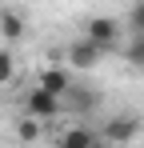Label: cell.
<instances>
[{
    "mask_svg": "<svg viewBox=\"0 0 144 148\" xmlns=\"http://www.w3.org/2000/svg\"><path fill=\"white\" fill-rule=\"evenodd\" d=\"M60 148H96L92 128H64V136H60Z\"/></svg>",
    "mask_w": 144,
    "mask_h": 148,
    "instance_id": "6",
    "label": "cell"
},
{
    "mask_svg": "<svg viewBox=\"0 0 144 148\" xmlns=\"http://www.w3.org/2000/svg\"><path fill=\"white\" fill-rule=\"evenodd\" d=\"M136 136H140V120L136 116H112L104 124V140H112V144H128Z\"/></svg>",
    "mask_w": 144,
    "mask_h": 148,
    "instance_id": "3",
    "label": "cell"
},
{
    "mask_svg": "<svg viewBox=\"0 0 144 148\" xmlns=\"http://www.w3.org/2000/svg\"><path fill=\"white\" fill-rule=\"evenodd\" d=\"M36 88H44L48 96H56V100H60V96H68V92H72V76L64 72V68H44Z\"/></svg>",
    "mask_w": 144,
    "mask_h": 148,
    "instance_id": "5",
    "label": "cell"
},
{
    "mask_svg": "<svg viewBox=\"0 0 144 148\" xmlns=\"http://www.w3.org/2000/svg\"><path fill=\"white\" fill-rule=\"evenodd\" d=\"M124 56H128V64L144 68V36H132V40H128V48H124Z\"/></svg>",
    "mask_w": 144,
    "mask_h": 148,
    "instance_id": "9",
    "label": "cell"
},
{
    "mask_svg": "<svg viewBox=\"0 0 144 148\" xmlns=\"http://www.w3.org/2000/svg\"><path fill=\"white\" fill-rule=\"evenodd\" d=\"M0 36H4V40L24 36V16H20V12H12V8H4V12H0Z\"/></svg>",
    "mask_w": 144,
    "mask_h": 148,
    "instance_id": "7",
    "label": "cell"
},
{
    "mask_svg": "<svg viewBox=\"0 0 144 148\" xmlns=\"http://www.w3.org/2000/svg\"><path fill=\"white\" fill-rule=\"evenodd\" d=\"M12 80V52L0 48V84H8Z\"/></svg>",
    "mask_w": 144,
    "mask_h": 148,
    "instance_id": "11",
    "label": "cell"
},
{
    "mask_svg": "<svg viewBox=\"0 0 144 148\" xmlns=\"http://www.w3.org/2000/svg\"><path fill=\"white\" fill-rule=\"evenodd\" d=\"M16 136H20L24 144H32V140H40V120H32V116H24L16 124Z\"/></svg>",
    "mask_w": 144,
    "mask_h": 148,
    "instance_id": "8",
    "label": "cell"
},
{
    "mask_svg": "<svg viewBox=\"0 0 144 148\" xmlns=\"http://www.w3.org/2000/svg\"><path fill=\"white\" fill-rule=\"evenodd\" d=\"M100 56H104V52L96 48L88 36H80V40H72V44H68V64H76V68H92Z\"/></svg>",
    "mask_w": 144,
    "mask_h": 148,
    "instance_id": "4",
    "label": "cell"
},
{
    "mask_svg": "<svg viewBox=\"0 0 144 148\" xmlns=\"http://www.w3.org/2000/svg\"><path fill=\"white\" fill-rule=\"evenodd\" d=\"M24 108H28V116H32V120H52V116L60 112V100L48 96L44 88H32L28 100H24Z\"/></svg>",
    "mask_w": 144,
    "mask_h": 148,
    "instance_id": "2",
    "label": "cell"
},
{
    "mask_svg": "<svg viewBox=\"0 0 144 148\" xmlns=\"http://www.w3.org/2000/svg\"><path fill=\"white\" fill-rule=\"evenodd\" d=\"M84 36H88L100 52H112L116 48V20H112V16H92L88 28H84Z\"/></svg>",
    "mask_w": 144,
    "mask_h": 148,
    "instance_id": "1",
    "label": "cell"
},
{
    "mask_svg": "<svg viewBox=\"0 0 144 148\" xmlns=\"http://www.w3.org/2000/svg\"><path fill=\"white\" fill-rule=\"evenodd\" d=\"M128 28H132V36H144V0L128 8Z\"/></svg>",
    "mask_w": 144,
    "mask_h": 148,
    "instance_id": "10",
    "label": "cell"
}]
</instances>
